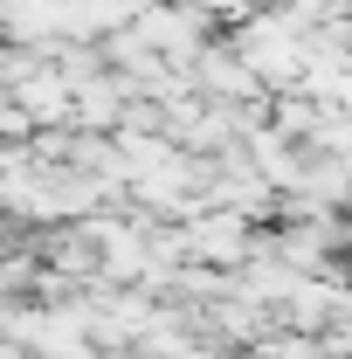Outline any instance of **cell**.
<instances>
[{"label":"cell","mask_w":352,"mask_h":359,"mask_svg":"<svg viewBox=\"0 0 352 359\" xmlns=\"http://www.w3.org/2000/svg\"><path fill=\"white\" fill-rule=\"evenodd\" d=\"M187 256H194V263H215V269H242L256 256V222L208 201V208L187 222Z\"/></svg>","instance_id":"6da1fadb"},{"label":"cell","mask_w":352,"mask_h":359,"mask_svg":"<svg viewBox=\"0 0 352 359\" xmlns=\"http://www.w3.org/2000/svg\"><path fill=\"white\" fill-rule=\"evenodd\" d=\"M7 97L28 111V125H69V76H55L42 55H35V62L7 83Z\"/></svg>","instance_id":"7a4b0ae2"}]
</instances>
